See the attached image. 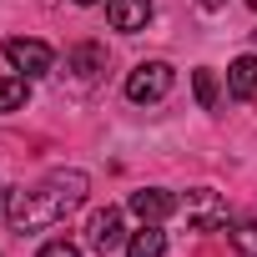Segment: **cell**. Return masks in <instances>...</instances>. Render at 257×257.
I'll return each mask as SVG.
<instances>
[{
	"label": "cell",
	"mask_w": 257,
	"mask_h": 257,
	"mask_svg": "<svg viewBox=\"0 0 257 257\" xmlns=\"http://www.w3.org/2000/svg\"><path fill=\"white\" fill-rule=\"evenodd\" d=\"M31 96V76H0V116L6 111H21Z\"/></svg>",
	"instance_id": "11"
},
{
	"label": "cell",
	"mask_w": 257,
	"mask_h": 257,
	"mask_svg": "<svg viewBox=\"0 0 257 257\" xmlns=\"http://www.w3.org/2000/svg\"><path fill=\"white\" fill-rule=\"evenodd\" d=\"M182 212H187V222H192L197 232H222V227H227V202H222V192H212V187L187 192V197H182Z\"/></svg>",
	"instance_id": "3"
},
{
	"label": "cell",
	"mask_w": 257,
	"mask_h": 257,
	"mask_svg": "<svg viewBox=\"0 0 257 257\" xmlns=\"http://www.w3.org/2000/svg\"><path fill=\"white\" fill-rule=\"evenodd\" d=\"M86 192H91V177H86V172H76V167H71V172H51V177H41L36 187L11 192L6 217H11L16 232H41V227L66 222V217L86 202Z\"/></svg>",
	"instance_id": "1"
},
{
	"label": "cell",
	"mask_w": 257,
	"mask_h": 257,
	"mask_svg": "<svg viewBox=\"0 0 257 257\" xmlns=\"http://www.w3.org/2000/svg\"><path fill=\"white\" fill-rule=\"evenodd\" d=\"M126 207H132L142 222H167L172 212H182V202H177L167 187H142V192H132V197H126Z\"/></svg>",
	"instance_id": "6"
},
{
	"label": "cell",
	"mask_w": 257,
	"mask_h": 257,
	"mask_svg": "<svg viewBox=\"0 0 257 257\" xmlns=\"http://www.w3.org/2000/svg\"><path fill=\"white\" fill-rule=\"evenodd\" d=\"M227 96L232 101H257V56H237L227 66Z\"/></svg>",
	"instance_id": "8"
},
{
	"label": "cell",
	"mask_w": 257,
	"mask_h": 257,
	"mask_svg": "<svg viewBox=\"0 0 257 257\" xmlns=\"http://www.w3.org/2000/svg\"><path fill=\"white\" fill-rule=\"evenodd\" d=\"M192 91H197V106L212 111V106H217V71H212V66L192 71Z\"/></svg>",
	"instance_id": "12"
},
{
	"label": "cell",
	"mask_w": 257,
	"mask_h": 257,
	"mask_svg": "<svg viewBox=\"0 0 257 257\" xmlns=\"http://www.w3.org/2000/svg\"><path fill=\"white\" fill-rule=\"evenodd\" d=\"M126 257H167V232H162V222H142V232L126 237Z\"/></svg>",
	"instance_id": "10"
},
{
	"label": "cell",
	"mask_w": 257,
	"mask_h": 257,
	"mask_svg": "<svg viewBox=\"0 0 257 257\" xmlns=\"http://www.w3.org/2000/svg\"><path fill=\"white\" fill-rule=\"evenodd\" d=\"M232 247H237V257H257V217H247L232 232Z\"/></svg>",
	"instance_id": "13"
},
{
	"label": "cell",
	"mask_w": 257,
	"mask_h": 257,
	"mask_svg": "<svg viewBox=\"0 0 257 257\" xmlns=\"http://www.w3.org/2000/svg\"><path fill=\"white\" fill-rule=\"evenodd\" d=\"M121 242H126V232H121V207L91 212V222H86V247H91V252H116Z\"/></svg>",
	"instance_id": "5"
},
{
	"label": "cell",
	"mask_w": 257,
	"mask_h": 257,
	"mask_svg": "<svg viewBox=\"0 0 257 257\" xmlns=\"http://www.w3.org/2000/svg\"><path fill=\"white\" fill-rule=\"evenodd\" d=\"M247 6H252V11H257V0H247Z\"/></svg>",
	"instance_id": "18"
},
{
	"label": "cell",
	"mask_w": 257,
	"mask_h": 257,
	"mask_svg": "<svg viewBox=\"0 0 257 257\" xmlns=\"http://www.w3.org/2000/svg\"><path fill=\"white\" fill-rule=\"evenodd\" d=\"M172 81H177V71H172L167 61H142L132 76H126V101L152 106V101H162V96L172 91Z\"/></svg>",
	"instance_id": "2"
},
{
	"label": "cell",
	"mask_w": 257,
	"mask_h": 257,
	"mask_svg": "<svg viewBox=\"0 0 257 257\" xmlns=\"http://www.w3.org/2000/svg\"><path fill=\"white\" fill-rule=\"evenodd\" d=\"M197 6H202V11H222V6H227V0H197Z\"/></svg>",
	"instance_id": "15"
},
{
	"label": "cell",
	"mask_w": 257,
	"mask_h": 257,
	"mask_svg": "<svg viewBox=\"0 0 257 257\" xmlns=\"http://www.w3.org/2000/svg\"><path fill=\"white\" fill-rule=\"evenodd\" d=\"M6 202H11V192H6V182H0V212H6Z\"/></svg>",
	"instance_id": "16"
},
{
	"label": "cell",
	"mask_w": 257,
	"mask_h": 257,
	"mask_svg": "<svg viewBox=\"0 0 257 257\" xmlns=\"http://www.w3.org/2000/svg\"><path fill=\"white\" fill-rule=\"evenodd\" d=\"M106 21L121 36H137L152 26V0H106Z\"/></svg>",
	"instance_id": "7"
},
{
	"label": "cell",
	"mask_w": 257,
	"mask_h": 257,
	"mask_svg": "<svg viewBox=\"0 0 257 257\" xmlns=\"http://www.w3.org/2000/svg\"><path fill=\"white\" fill-rule=\"evenodd\" d=\"M6 61L21 71V76H46L56 66V51L46 41H31V36H11L6 41Z\"/></svg>",
	"instance_id": "4"
},
{
	"label": "cell",
	"mask_w": 257,
	"mask_h": 257,
	"mask_svg": "<svg viewBox=\"0 0 257 257\" xmlns=\"http://www.w3.org/2000/svg\"><path fill=\"white\" fill-rule=\"evenodd\" d=\"M66 71H71L76 81H96V76L106 71V51L91 46V41H86V46H71V51H66Z\"/></svg>",
	"instance_id": "9"
},
{
	"label": "cell",
	"mask_w": 257,
	"mask_h": 257,
	"mask_svg": "<svg viewBox=\"0 0 257 257\" xmlns=\"http://www.w3.org/2000/svg\"><path fill=\"white\" fill-rule=\"evenodd\" d=\"M76 6H96V0H76Z\"/></svg>",
	"instance_id": "17"
},
{
	"label": "cell",
	"mask_w": 257,
	"mask_h": 257,
	"mask_svg": "<svg viewBox=\"0 0 257 257\" xmlns=\"http://www.w3.org/2000/svg\"><path fill=\"white\" fill-rule=\"evenodd\" d=\"M36 257H81V247H76V242H66V237H56V242H46Z\"/></svg>",
	"instance_id": "14"
}]
</instances>
